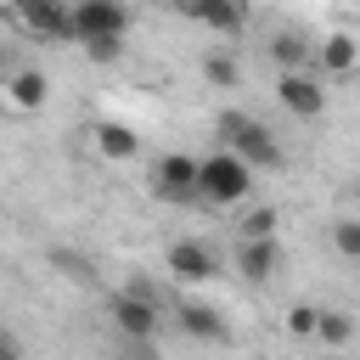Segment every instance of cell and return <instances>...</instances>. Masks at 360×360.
Returning a JSON list of instances; mask_svg holds the SVG:
<instances>
[{
  "label": "cell",
  "mask_w": 360,
  "mask_h": 360,
  "mask_svg": "<svg viewBox=\"0 0 360 360\" xmlns=\"http://www.w3.org/2000/svg\"><path fill=\"white\" fill-rule=\"evenodd\" d=\"M219 141H225V152H236L248 169H281V146H276V135L259 124V118H248V112H219Z\"/></svg>",
  "instance_id": "obj_2"
},
{
  "label": "cell",
  "mask_w": 360,
  "mask_h": 360,
  "mask_svg": "<svg viewBox=\"0 0 360 360\" xmlns=\"http://www.w3.org/2000/svg\"><path fill=\"white\" fill-rule=\"evenodd\" d=\"M253 191V169L236 158V152H214V158H202V169H197V202H214V208H236L242 197Z\"/></svg>",
  "instance_id": "obj_1"
},
{
  "label": "cell",
  "mask_w": 360,
  "mask_h": 360,
  "mask_svg": "<svg viewBox=\"0 0 360 360\" xmlns=\"http://www.w3.org/2000/svg\"><path fill=\"white\" fill-rule=\"evenodd\" d=\"M276 270H281L276 236H270V242H242V248H236V276H242V281H270Z\"/></svg>",
  "instance_id": "obj_13"
},
{
  "label": "cell",
  "mask_w": 360,
  "mask_h": 360,
  "mask_svg": "<svg viewBox=\"0 0 360 360\" xmlns=\"http://www.w3.org/2000/svg\"><path fill=\"white\" fill-rule=\"evenodd\" d=\"M276 101H281L292 118H321V112H326V90H321L315 68H292V73H281V79H276Z\"/></svg>",
  "instance_id": "obj_7"
},
{
  "label": "cell",
  "mask_w": 360,
  "mask_h": 360,
  "mask_svg": "<svg viewBox=\"0 0 360 360\" xmlns=\"http://www.w3.org/2000/svg\"><path fill=\"white\" fill-rule=\"evenodd\" d=\"M129 34V6L124 0H73V39H124Z\"/></svg>",
  "instance_id": "obj_4"
},
{
  "label": "cell",
  "mask_w": 360,
  "mask_h": 360,
  "mask_svg": "<svg viewBox=\"0 0 360 360\" xmlns=\"http://www.w3.org/2000/svg\"><path fill=\"white\" fill-rule=\"evenodd\" d=\"M6 6H11V11H22V6H28V0H6Z\"/></svg>",
  "instance_id": "obj_22"
},
{
  "label": "cell",
  "mask_w": 360,
  "mask_h": 360,
  "mask_svg": "<svg viewBox=\"0 0 360 360\" xmlns=\"http://www.w3.org/2000/svg\"><path fill=\"white\" fill-rule=\"evenodd\" d=\"M163 6H180V11H186V6H191V0H163Z\"/></svg>",
  "instance_id": "obj_23"
},
{
  "label": "cell",
  "mask_w": 360,
  "mask_h": 360,
  "mask_svg": "<svg viewBox=\"0 0 360 360\" xmlns=\"http://www.w3.org/2000/svg\"><path fill=\"white\" fill-rule=\"evenodd\" d=\"M6 360H17V349H11V354H6Z\"/></svg>",
  "instance_id": "obj_27"
},
{
  "label": "cell",
  "mask_w": 360,
  "mask_h": 360,
  "mask_svg": "<svg viewBox=\"0 0 360 360\" xmlns=\"http://www.w3.org/2000/svg\"><path fill=\"white\" fill-rule=\"evenodd\" d=\"M276 62H281V73H292V68H315V45L309 39H298V34H276Z\"/></svg>",
  "instance_id": "obj_16"
},
{
  "label": "cell",
  "mask_w": 360,
  "mask_h": 360,
  "mask_svg": "<svg viewBox=\"0 0 360 360\" xmlns=\"http://www.w3.org/2000/svg\"><path fill=\"white\" fill-rule=\"evenodd\" d=\"M17 17L39 39H73V0H28Z\"/></svg>",
  "instance_id": "obj_9"
},
{
  "label": "cell",
  "mask_w": 360,
  "mask_h": 360,
  "mask_svg": "<svg viewBox=\"0 0 360 360\" xmlns=\"http://www.w3.org/2000/svg\"><path fill=\"white\" fill-rule=\"evenodd\" d=\"M315 315H321L315 304H292V309H287V332H292V338H315Z\"/></svg>",
  "instance_id": "obj_20"
},
{
  "label": "cell",
  "mask_w": 360,
  "mask_h": 360,
  "mask_svg": "<svg viewBox=\"0 0 360 360\" xmlns=\"http://www.w3.org/2000/svg\"><path fill=\"white\" fill-rule=\"evenodd\" d=\"M112 326H118V338L124 343H152L158 338V292L146 287V281H129L118 298H112Z\"/></svg>",
  "instance_id": "obj_3"
},
{
  "label": "cell",
  "mask_w": 360,
  "mask_h": 360,
  "mask_svg": "<svg viewBox=\"0 0 360 360\" xmlns=\"http://www.w3.org/2000/svg\"><path fill=\"white\" fill-rule=\"evenodd\" d=\"M163 264H169V276H174V281H186V287H202V281H214V276H219V259H214V248H208V242H197V236H180V242H169Z\"/></svg>",
  "instance_id": "obj_6"
},
{
  "label": "cell",
  "mask_w": 360,
  "mask_h": 360,
  "mask_svg": "<svg viewBox=\"0 0 360 360\" xmlns=\"http://www.w3.org/2000/svg\"><path fill=\"white\" fill-rule=\"evenodd\" d=\"M332 248L343 259H360V219H332Z\"/></svg>",
  "instance_id": "obj_19"
},
{
  "label": "cell",
  "mask_w": 360,
  "mask_h": 360,
  "mask_svg": "<svg viewBox=\"0 0 360 360\" xmlns=\"http://www.w3.org/2000/svg\"><path fill=\"white\" fill-rule=\"evenodd\" d=\"M186 11H191V22L208 28L214 39H242V28H248V6H242V0H191Z\"/></svg>",
  "instance_id": "obj_8"
},
{
  "label": "cell",
  "mask_w": 360,
  "mask_h": 360,
  "mask_svg": "<svg viewBox=\"0 0 360 360\" xmlns=\"http://www.w3.org/2000/svg\"><path fill=\"white\" fill-rule=\"evenodd\" d=\"M276 219H281L276 208H253L236 231H242V242H270V236H276Z\"/></svg>",
  "instance_id": "obj_18"
},
{
  "label": "cell",
  "mask_w": 360,
  "mask_h": 360,
  "mask_svg": "<svg viewBox=\"0 0 360 360\" xmlns=\"http://www.w3.org/2000/svg\"><path fill=\"white\" fill-rule=\"evenodd\" d=\"M6 354H11V343H0V360H6Z\"/></svg>",
  "instance_id": "obj_25"
},
{
  "label": "cell",
  "mask_w": 360,
  "mask_h": 360,
  "mask_svg": "<svg viewBox=\"0 0 360 360\" xmlns=\"http://www.w3.org/2000/svg\"><path fill=\"white\" fill-rule=\"evenodd\" d=\"M0 90H6V101H11L17 112H39V107L51 101V79H45L39 68H17V73H6Z\"/></svg>",
  "instance_id": "obj_10"
},
{
  "label": "cell",
  "mask_w": 360,
  "mask_h": 360,
  "mask_svg": "<svg viewBox=\"0 0 360 360\" xmlns=\"http://www.w3.org/2000/svg\"><path fill=\"white\" fill-rule=\"evenodd\" d=\"M0 79H6V45H0Z\"/></svg>",
  "instance_id": "obj_24"
},
{
  "label": "cell",
  "mask_w": 360,
  "mask_h": 360,
  "mask_svg": "<svg viewBox=\"0 0 360 360\" xmlns=\"http://www.w3.org/2000/svg\"><path fill=\"white\" fill-rule=\"evenodd\" d=\"M315 68L321 73H354L360 68V39L354 34H326V39H315Z\"/></svg>",
  "instance_id": "obj_12"
},
{
  "label": "cell",
  "mask_w": 360,
  "mask_h": 360,
  "mask_svg": "<svg viewBox=\"0 0 360 360\" xmlns=\"http://www.w3.org/2000/svg\"><path fill=\"white\" fill-rule=\"evenodd\" d=\"M197 169H202V158L163 152L152 163V197L158 202H197Z\"/></svg>",
  "instance_id": "obj_5"
},
{
  "label": "cell",
  "mask_w": 360,
  "mask_h": 360,
  "mask_svg": "<svg viewBox=\"0 0 360 360\" xmlns=\"http://www.w3.org/2000/svg\"><path fill=\"white\" fill-rule=\"evenodd\" d=\"M354 338V321L343 315V309H321L315 315V343H326V349H343Z\"/></svg>",
  "instance_id": "obj_17"
},
{
  "label": "cell",
  "mask_w": 360,
  "mask_h": 360,
  "mask_svg": "<svg viewBox=\"0 0 360 360\" xmlns=\"http://www.w3.org/2000/svg\"><path fill=\"white\" fill-rule=\"evenodd\" d=\"M180 332H186V338H197V343H231L225 315H219V309H208V304H180Z\"/></svg>",
  "instance_id": "obj_14"
},
{
  "label": "cell",
  "mask_w": 360,
  "mask_h": 360,
  "mask_svg": "<svg viewBox=\"0 0 360 360\" xmlns=\"http://www.w3.org/2000/svg\"><path fill=\"white\" fill-rule=\"evenodd\" d=\"M90 146H96L107 163H135V158H141V135H135L129 124H118V118H101V124L90 129Z\"/></svg>",
  "instance_id": "obj_11"
},
{
  "label": "cell",
  "mask_w": 360,
  "mask_h": 360,
  "mask_svg": "<svg viewBox=\"0 0 360 360\" xmlns=\"http://www.w3.org/2000/svg\"><path fill=\"white\" fill-rule=\"evenodd\" d=\"M202 79H208L214 90H236V84H242V62H236L231 51H208V56H202Z\"/></svg>",
  "instance_id": "obj_15"
},
{
  "label": "cell",
  "mask_w": 360,
  "mask_h": 360,
  "mask_svg": "<svg viewBox=\"0 0 360 360\" xmlns=\"http://www.w3.org/2000/svg\"><path fill=\"white\" fill-rule=\"evenodd\" d=\"M354 197H360V174H354Z\"/></svg>",
  "instance_id": "obj_26"
},
{
  "label": "cell",
  "mask_w": 360,
  "mask_h": 360,
  "mask_svg": "<svg viewBox=\"0 0 360 360\" xmlns=\"http://www.w3.org/2000/svg\"><path fill=\"white\" fill-rule=\"evenodd\" d=\"M79 51H84L90 62H101V68H107V62H118V56H124V39H84Z\"/></svg>",
  "instance_id": "obj_21"
}]
</instances>
